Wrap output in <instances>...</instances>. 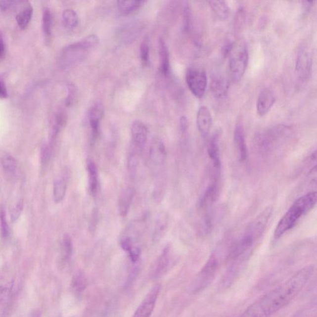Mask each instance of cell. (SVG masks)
I'll list each match as a JSON object with an SVG mask.
<instances>
[{
    "instance_id": "6da1fadb",
    "label": "cell",
    "mask_w": 317,
    "mask_h": 317,
    "mask_svg": "<svg viewBox=\"0 0 317 317\" xmlns=\"http://www.w3.org/2000/svg\"><path fill=\"white\" fill-rule=\"evenodd\" d=\"M314 267L299 270L287 281L260 297L237 317H270L289 304L306 286Z\"/></svg>"
},
{
    "instance_id": "7bdbcfd3",
    "label": "cell",
    "mask_w": 317,
    "mask_h": 317,
    "mask_svg": "<svg viewBox=\"0 0 317 317\" xmlns=\"http://www.w3.org/2000/svg\"><path fill=\"white\" fill-rule=\"evenodd\" d=\"M16 3V1H0V9L2 10H7L11 7L14 6V4Z\"/></svg>"
},
{
    "instance_id": "5b68a950",
    "label": "cell",
    "mask_w": 317,
    "mask_h": 317,
    "mask_svg": "<svg viewBox=\"0 0 317 317\" xmlns=\"http://www.w3.org/2000/svg\"><path fill=\"white\" fill-rule=\"evenodd\" d=\"M228 66L233 80L239 82L244 76L249 63V50L244 43L233 44L228 54Z\"/></svg>"
},
{
    "instance_id": "2e32d148",
    "label": "cell",
    "mask_w": 317,
    "mask_h": 317,
    "mask_svg": "<svg viewBox=\"0 0 317 317\" xmlns=\"http://www.w3.org/2000/svg\"><path fill=\"white\" fill-rule=\"evenodd\" d=\"M220 136L221 133L219 131L216 132L211 137L208 149V155L212 162L213 166L217 170L220 169L221 167Z\"/></svg>"
},
{
    "instance_id": "d590c367",
    "label": "cell",
    "mask_w": 317,
    "mask_h": 317,
    "mask_svg": "<svg viewBox=\"0 0 317 317\" xmlns=\"http://www.w3.org/2000/svg\"><path fill=\"white\" fill-rule=\"evenodd\" d=\"M11 282L4 279H0V301L5 299L11 290Z\"/></svg>"
},
{
    "instance_id": "d6986e66",
    "label": "cell",
    "mask_w": 317,
    "mask_h": 317,
    "mask_svg": "<svg viewBox=\"0 0 317 317\" xmlns=\"http://www.w3.org/2000/svg\"><path fill=\"white\" fill-rule=\"evenodd\" d=\"M104 114V107L100 104L93 105L89 113V121L92 130V138L97 137L99 131L100 122Z\"/></svg>"
},
{
    "instance_id": "f1b7e54d",
    "label": "cell",
    "mask_w": 317,
    "mask_h": 317,
    "mask_svg": "<svg viewBox=\"0 0 317 317\" xmlns=\"http://www.w3.org/2000/svg\"><path fill=\"white\" fill-rule=\"evenodd\" d=\"M169 248L166 247L164 250L163 254L161 255L160 258L157 260L156 269H155L154 274L156 276L160 275L163 273L164 270H166L169 264Z\"/></svg>"
},
{
    "instance_id": "d4e9b609",
    "label": "cell",
    "mask_w": 317,
    "mask_h": 317,
    "mask_svg": "<svg viewBox=\"0 0 317 317\" xmlns=\"http://www.w3.org/2000/svg\"><path fill=\"white\" fill-rule=\"evenodd\" d=\"M67 183L65 179H58L53 184V200L56 203H61L65 197Z\"/></svg>"
},
{
    "instance_id": "ee69618b",
    "label": "cell",
    "mask_w": 317,
    "mask_h": 317,
    "mask_svg": "<svg viewBox=\"0 0 317 317\" xmlns=\"http://www.w3.org/2000/svg\"><path fill=\"white\" fill-rule=\"evenodd\" d=\"M188 120L186 119V117L185 116H182L180 120V127L181 131L182 132H185L186 131V130L188 129Z\"/></svg>"
},
{
    "instance_id": "f6af8a7d",
    "label": "cell",
    "mask_w": 317,
    "mask_h": 317,
    "mask_svg": "<svg viewBox=\"0 0 317 317\" xmlns=\"http://www.w3.org/2000/svg\"><path fill=\"white\" fill-rule=\"evenodd\" d=\"M5 54V47H4V43L3 36L0 33V58H3Z\"/></svg>"
},
{
    "instance_id": "9c48e42d",
    "label": "cell",
    "mask_w": 317,
    "mask_h": 317,
    "mask_svg": "<svg viewBox=\"0 0 317 317\" xmlns=\"http://www.w3.org/2000/svg\"><path fill=\"white\" fill-rule=\"evenodd\" d=\"M160 291V285L156 284L152 287V288L150 290L146 297H144L143 301L137 307L132 317H151L154 307L156 306L157 299L158 298Z\"/></svg>"
},
{
    "instance_id": "5bb4252c",
    "label": "cell",
    "mask_w": 317,
    "mask_h": 317,
    "mask_svg": "<svg viewBox=\"0 0 317 317\" xmlns=\"http://www.w3.org/2000/svg\"><path fill=\"white\" fill-rule=\"evenodd\" d=\"M218 187L217 179H215L208 186L199 201V208L204 212H207L218 197Z\"/></svg>"
},
{
    "instance_id": "4dcf8cb0",
    "label": "cell",
    "mask_w": 317,
    "mask_h": 317,
    "mask_svg": "<svg viewBox=\"0 0 317 317\" xmlns=\"http://www.w3.org/2000/svg\"><path fill=\"white\" fill-rule=\"evenodd\" d=\"M150 41L148 37H145L140 45V57L145 65L149 63Z\"/></svg>"
},
{
    "instance_id": "1f68e13d",
    "label": "cell",
    "mask_w": 317,
    "mask_h": 317,
    "mask_svg": "<svg viewBox=\"0 0 317 317\" xmlns=\"http://www.w3.org/2000/svg\"><path fill=\"white\" fill-rule=\"evenodd\" d=\"M61 250L64 259L68 260L73 252V242L70 235H64L61 244Z\"/></svg>"
},
{
    "instance_id": "277c9868",
    "label": "cell",
    "mask_w": 317,
    "mask_h": 317,
    "mask_svg": "<svg viewBox=\"0 0 317 317\" xmlns=\"http://www.w3.org/2000/svg\"><path fill=\"white\" fill-rule=\"evenodd\" d=\"M289 133V128L285 125L272 127L257 137L258 148L263 154H269L288 137Z\"/></svg>"
},
{
    "instance_id": "cb8c5ba5",
    "label": "cell",
    "mask_w": 317,
    "mask_h": 317,
    "mask_svg": "<svg viewBox=\"0 0 317 317\" xmlns=\"http://www.w3.org/2000/svg\"><path fill=\"white\" fill-rule=\"evenodd\" d=\"M159 51L161 71L164 75H167L169 72V68H170V58H169L168 46L165 42L162 39L159 40Z\"/></svg>"
},
{
    "instance_id": "3957f363",
    "label": "cell",
    "mask_w": 317,
    "mask_h": 317,
    "mask_svg": "<svg viewBox=\"0 0 317 317\" xmlns=\"http://www.w3.org/2000/svg\"><path fill=\"white\" fill-rule=\"evenodd\" d=\"M99 43V38L92 34L63 49L60 60L63 65L70 66L84 59L90 50Z\"/></svg>"
},
{
    "instance_id": "8fae6325",
    "label": "cell",
    "mask_w": 317,
    "mask_h": 317,
    "mask_svg": "<svg viewBox=\"0 0 317 317\" xmlns=\"http://www.w3.org/2000/svg\"><path fill=\"white\" fill-rule=\"evenodd\" d=\"M276 102L274 92L269 88H264L260 91L257 102V111L260 116L264 117L270 112Z\"/></svg>"
},
{
    "instance_id": "7a4b0ae2",
    "label": "cell",
    "mask_w": 317,
    "mask_h": 317,
    "mask_svg": "<svg viewBox=\"0 0 317 317\" xmlns=\"http://www.w3.org/2000/svg\"><path fill=\"white\" fill-rule=\"evenodd\" d=\"M317 196L316 191H311L294 201L277 224L274 233L275 239H279L287 231L291 230L302 216L306 215L315 207Z\"/></svg>"
},
{
    "instance_id": "8992f818",
    "label": "cell",
    "mask_w": 317,
    "mask_h": 317,
    "mask_svg": "<svg viewBox=\"0 0 317 317\" xmlns=\"http://www.w3.org/2000/svg\"><path fill=\"white\" fill-rule=\"evenodd\" d=\"M185 80L189 90L196 97L201 99L204 96L208 85L207 75L205 70L196 67L188 68Z\"/></svg>"
},
{
    "instance_id": "ffe728a7",
    "label": "cell",
    "mask_w": 317,
    "mask_h": 317,
    "mask_svg": "<svg viewBox=\"0 0 317 317\" xmlns=\"http://www.w3.org/2000/svg\"><path fill=\"white\" fill-rule=\"evenodd\" d=\"M19 12L16 15V21L19 28L24 29L28 26L33 14V8L29 1L20 2Z\"/></svg>"
},
{
    "instance_id": "52a82bcc",
    "label": "cell",
    "mask_w": 317,
    "mask_h": 317,
    "mask_svg": "<svg viewBox=\"0 0 317 317\" xmlns=\"http://www.w3.org/2000/svg\"><path fill=\"white\" fill-rule=\"evenodd\" d=\"M219 261L215 255H211L194 281L191 289L193 293L202 291L212 281L218 269Z\"/></svg>"
},
{
    "instance_id": "83f0119b",
    "label": "cell",
    "mask_w": 317,
    "mask_h": 317,
    "mask_svg": "<svg viewBox=\"0 0 317 317\" xmlns=\"http://www.w3.org/2000/svg\"><path fill=\"white\" fill-rule=\"evenodd\" d=\"M63 20L66 28L73 29L78 23L77 14L73 9H66L63 13Z\"/></svg>"
},
{
    "instance_id": "ba28073f",
    "label": "cell",
    "mask_w": 317,
    "mask_h": 317,
    "mask_svg": "<svg viewBox=\"0 0 317 317\" xmlns=\"http://www.w3.org/2000/svg\"><path fill=\"white\" fill-rule=\"evenodd\" d=\"M313 58L308 46L302 45L297 52L296 60V71L298 77L302 80H308L311 75Z\"/></svg>"
},
{
    "instance_id": "836d02e7",
    "label": "cell",
    "mask_w": 317,
    "mask_h": 317,
    "mask_svg": "<svg viewBox=\"0 0 317 317\" xmlns=\"http://www.w3.org/2000/svg\"><path fill=\"white\" fill-rule=\"evenodd\" d=\"M0 225H1L2 237L4 239H6L9 236V229L8 224L6 221V213L3 208L0 209Z\"/></svg>"
},
{
    "instance_id": "e575fe53",
    "label": "cell",
    "mask_w": 317,
    "mask_h": 317,
    "mask_svg": "<svg viewBox=\"0 0 317 317\" xmlns=\"http://www.w3.org/2000/svg\"><path fill=\"white\" fill-rule=\"evenodd\" d=\"M24 207V201L23 200H20L17 202L16 205L14 206L13 208L11 211V217L12 222H16L20 217L22 211H23Z\"/></svg>"
},
{
    "instance_id": "30bf717a",
    "label": "cell",
    "mask_w": 317,
    "mask_h": 317,
    "mask_svg": "<svg viewBox=\"0 0 317 317\" xmlns=\"http://www.w3.org/2000/svg\"><path fill=\"white\" fill-rule=\"evenodd\" d=\"M272 213V206H269L265 209L247 228V232L254 236L255 239H259L260 236L267 227L268 222L271 218Z\"/></svg>"
},
{
    "instance_id": "4316f807",
    "label": "cell",
    "mask_w": 317,
    "mask_h": 317,
    "mask_svg": "<svg viewBox=\"0 0 317 317\" xmlns=\"http://www.w3.org/2000/svg\"><path fill=\"white\" fill-rule=\"evenodd\" d=\"M1 164L4 171L9 176L14 175L18 170V163L10 154H4L1 158Z\"/></svg>"
},
{
    "instance_id": "603a6c76",
    "label": "cell",
    "mask_w": 317,
    "mask_h": 317,
    "mask_svg": "<svg viewBox=\"0 0 317 317\" xmlns=\"http://www.w3.org/2000/svg\"><path fill=\"white\" fill-rule=\"evenodd\" d=\"M209 4L211 9L218 18L224 21L229 17L230 9L225 1H211Z\"/></svg>"
},
{
    "instance_id": "ab89813d",
    "label": "cell",
    "mask_w": 317,
    "mask_h": 317,
    "mask_svg": "<svg viewBox=\"0 0 317 317\" xmlns=\"http://www.w3.org/2000/svg\"><path fill=\"white\" fill-rule=\"evenodd\" d=\"M51 151L47 146H44L41 151V161L44 166H45L48 163L50 158Z\"/></svg>"
},
{
    "instance_id": "8d00e7d4",
    "label": "cell",
    "mask_w": 317,
    "mask_h": 317,
    "mask_svg": "<svg viewBox=\"0 0 317 317\" xmlns=\"http://www.w3.org/2000/svg\"><path fill=\"white\" fill-rule=\"evenodd\" d=\"M86 287V279L82 274L76 275L73 281V287L76 292L83 291Z\"/></svg>"
},
{
    "instance_id": "ac0fdd59",
    "label": "cell",
    "mask_w": 317,
    "mask_h": 317,
    "mask_svg": "<svg viewBox=\"0 0 317 317\" xmlns=\"http://www.w3.org/2000/svg\"><path fill=\"white\" fill-rule=\"evenodd\" d=\"M234 142L237 148L240 161L244 162L246 161L248 156V151L245 141V137L242 127L240 125H237L234 130Z\"/></svg>"
},
{
    "instance_id": "60d3db41",
    "label": "cell",
    "mask_w": 317,
    "mask_h": 317,
    "mask_svg": "<svg viewBox=\"0 0 317 317\" xmlns=\"http://www.w3.org/2000/svg\"><path fill=\"white\" fill-rule=\"evenodd\" d=\"M130 259L134 263L136 262L139 260L140 254H141V250L138 247H134L129 252Z\"/></svg>"
},
{
    "instance_id": "e0dca14e",
    "label": "cell",
    "mask_w": 317,
    "mask_h": 317,
    "mask_svg": "<svg viewBox=\"0 0 317 317\" xmlns=\"http://www.w3.org/2000/svg\"><path fill=\"white\" fill-rule=\"evenodd\" d=\"M230 87L229 81L223 76H217L211 83V91L216 99H223L227 95Z\"/></svg>"
},
{
    "instance_id": "f546056e",
    "label": "cell",
    "mask_w": 317,
    "mask_h": 317,
    "mask_svg": "<svg viewBox=\"0 0 317 317\" xmlns=\"http://www.w3.org/2000/svg\"><path fill=\"white\" fill-rule=\"evenodd\" d=\"M137 150L138 149L134 147V148L132 149L128 157V169L132 177H134L136 174L138 166V154Z\"/></svg>"
},
{
    "instance_id": "484cf974",
    "label": "cell",
    "mask_w": 317,
    "mask_h": 317,
    "mask_svg": "<svg viewBox=\"0 0 317 317\" xmlns=\"http://www.w3.org/2000/svg\"><path fill=\"white\" fill-rule=\"evenodd\" d=\"M145 1L141 0H125V1H119L117 2L118 7L119 10L124 14H129L132 12L136 10L140 7L143 5Z\"/></svg>"
},
{
    "instance_id": "9a60e30c",
    "label": "cell",
    "mask_w": 317,
    "mask_h": 317,
    "mask_svg": "<svg viewBox=\"0 0 317 317\" xmlns=\"http://www.w3.org/2000/svg\"><path fill=\"white\" fill-rule=\"evenodd\" d=\"M150 159L152 163L156 165H161L166 158V149L165 145L159 138L152 140L149 149Z\"/></svg>"
},
{
    "instance_id": "44dd1931",
    "label": "cell",
    "mask_w": 317,
    "mask_h": 317,
    "mask_svg": "<svg viewBox=\"0 0 317 317\" xmlns=\"http://www.w3.org/2000/svg\"><path fill=\"white\" fill-rule=\"evenodd\" d=\"M135 195V190L133 187H128L122 191L119 201V214L122 217H125L129 214Z\"/></svg>"
},
{
    "instance_id": "d6a6232c",
    "label": "cell",
    "mask_w": 317,
    "mask_h": 317,
    "mask_svg": "<svg viewBox=\"0 0 317 317\" xmlns=\"http://www.w3.org/2000/svg\"><path fill=\"white\" fill-rule=\"evenodd\" d=\"M52 26V16L50 9H44L43 17V29L46 36H50Z\"/></svg>"
},
{
    "instance_id": "74e56055",
    "label": "cell",
    "mask_w": 317,
    "mask_h": 317,
    "mask_svg": "<svg viewBox=\"0 0 317 317\" xmlns=\"http://www.w3.org/2000/svg\"><path fill=\"white\" fill-rule=\"evenodd\" d=\"M164 217H162L160 220H158L156 223V227H155L154 237L159 238L163 234L164 229H165L166 223Z\"/></svg>"
},
{
    "instance_id": "f35d334b",
    "label": "cell",
    "mask_w": 317,
    "mask_h": 317,
    "mask_svg": "<svg viewBox=\"0 0 317 317\" xmlns=\"http://www.w3.org/2000/svg\"><path fill=\"white\" fill-rule=\"evenodd\" d=\"M120 245L123 249L129 252L133 247V240L130 236H123L120 239Z\"/></svg>"
},
{
    "instance_id": "4fadbf2b",
    "label": "cell",
    "mask_w": 317,
    "mask_h": 317,
    "mask_svg": "<svg viewBox=\"0 0 317 317\" xmlns=\"http://www.w3.org/2000/svg\"><path fill=\"white\" fill-rule=\"evenodd\" d=\"M131 132L134 147L141 150L147 140V129L146 125L139 120H135L132 124Z\"/></svg>"
},
{
    "instance_id": "7402d4cb",
    "label": "cell",
    "mask_w": 317,
    "mask_h": 317,
    "mask_svg": "<svg viewBox=\"0 0 317 317\" xmlns=\"http://www.w3.org/2000/svg\"><path fill=\"white\" fill-rule=\"evenodd\" d=\"M87 170L89 176L90 190L91 195L95 196L99 189V179L96 166L94 162L91 160L88 161Z\"/></svg>"
},
{
    "instance_id": "7c38bea8",
    "label": "cell",
    "mask_w": 317,
    "mask_h": 317,
    "mask_svg": "<svg viewBox=\"0 0 317 317\" xmlns=\"http://www.w3.org/2000/svg\"><path fill=\"white\" fill-rule=\"evenodd\" d=\"M196 125L200 134L203 137H206L212 128L213 117L210 109L202 105L198 110L196 115Z\"/></svg>"
},
{
    "instance_id": "b9f144b4",
    "label": "cell",
    "mask_w": 317,
    "mask_h": 317,
    "mask_svg": "<svg viewBox=\"0 0 317 317\" xmlns=\"http://www.w3.org/2000/svg\"><path fill=\"white\" fill-rule=\"evenodd\" d=\"M8 96V91H7L5 83L3 80H0V98L6 99Z\"/></svg>"
},
{
    "instance_id": "bcb514c9",
    "label": "cell",
    "mask_w": 317,
    "mask_h": 317,
    "mask_svg": "<svg viewBox=\"0 0 317 317\" xmlns=\"http://www.w3.org/2000/svg\"><path fill=\"white\" fill-rule=\"evenodd\" d=\"M30 317H41L40 312L39 311H34L31 314Z\"/></svg>"
}]
</instances>
